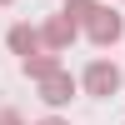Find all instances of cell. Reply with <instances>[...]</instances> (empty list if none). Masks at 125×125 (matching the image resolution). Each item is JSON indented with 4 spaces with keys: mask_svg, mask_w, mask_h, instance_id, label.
<instances>
[{
    "mask_svg": "<svg viewBox=\"0 0 125 125\" xmlns=\"http://www.w3.org/2000/svg\"><path fill=\"white\" fill-rule=\"evenodd\" d=\"M5 45H10V55H20V60H30V55H40L45 50V40H40V25H10V35H5Z\"/></svg>",
    "mask_w": 125,
    "mask_h": 125,
    "instance_id": "cell-5",
    "label": "cell"
},
{
    "mask_svg": "<svg viewBox=\"0 0 125 125\" xmlns=\"http://www.w3.org/2000/svg\"><path fill=\"white\" fill-rule=\"evenodd\" d=\"M35 125H70L65 115H45V120H35Z\"/></svg>",
    "mask_w": 125,
    "mask_h": 125,
    "instance_id": "cell-9",
    "label": "cell"
},
{
    "mask_svg": "<svg viewBox=\"0 0 125 125\" xmlns=\"http://www.w3.org/2000/svg\"><path fill=\"white\" fill-rule=\"evenodd\" d=\"M75 90H80V80L70 75V70H60V75H50V80H40V100H45L50 110H60V105H70V100H75Z\"/></svg>",
    "mask_w": 125,
    "mask_h": 125,
    "instance_id": "cell-4",
    "label": "cell"
},
{
    "mask_svg": "<svg viewBox=\"0 0 125 125\" xmlns=\"http://www.w3.org/2000/svg\"><path fill=\"white\" fill-rule=\"evenodd\" d=\"M0 5H15V0H0Z\"/></svg>",
    "mask_w": 125,
    "mask_h": 125,
    "instance_id": "cell-10",
    "label": "cell"
},
{
    "mask_svg": "<svg viewBox=\"0 0 125 125\" xmlns=\"http://www.w3.org/2000/svg\"><path fill=\"white\" fill-rule=\"evenodd\" d=\"M0 125H25V115H20V110H10V105H0Z\"/></svg>",
    "mask_w": 125,
    "mask_h": 125,
    "instance_id": "cell-8",
    "label": "cell"
},
{
    "mask_svg": "<svg viewBox=\"0 0 125 125\" xmlns=\"http://www.w3.org/2000/svg\"><path fill=\"white\" fill-rule=\"evenodd\" d=\"M20 70H25V75H30V80L40 85V80H50V75H60L65 65H60V55H55V50H40V55H30V60H20Z\"/></svg>",
    "mask_w": 125,
    "mask_h": 125,
    "instance_id": "cell-6",
    "label": "cell"
},
{
    "mask_svg": "<svg viewBox=\"0 0 125 125\" xmlns=\"http://www.w3.org/2000/svg\"><path fill=\"white\" fill-rule=\"evenodd\" d=\"M75 35H80V25H75L70 15H60V10L40 25V40H45V50H55V55H65V50L75 45Z\"/></svg>",
    "mask_w": 125,
    "mask_h": 125,
    "instance_id": "cell-3",
    "label": "cell"
},
{
    "mask_svg": "<svg viewBox=\"0 0 125 125\" xmlns=\"http://www.w3.org/2000/svg\"><path fill=\"white\" fill-rule=\"evenodd\" d=\"M85 40L90 45H115V40H125V20H120V10H110V5H100L95 15L85 20Z\"/></svg>",
    "mask_w": 125,
    "mask_h": 125,
    "instance_id": "cell-2",
    "label": "cell"
},
{
    "mask_svg": "<svg viewBox=\"0 0 125 125\" xmlns=\"http://www.w3.org/2000/svg\"><path fill=\"white\" fill-rule=\"evenodd\" d=\"M80 90L95 95V100H110V95L120 90V65H110V60H90L85 75H80Z\"/></svg>",
    "mask_w": 125,
    "mask_h": 125,
    "instance_id": "cell-1",
    "label": "cell"
},
{
    "mask_svg": "<svg viewBox=\"0 0 125 125\" xmlns=\"http://www.w3.org/2000/svg\"><path fill=\"white\" fill-rule=\"evenodd\" d=\"M95 10H100V0H65V5H60V15H70L75 25H85Z\"/></svg>",
    "mask_w": 125,
    "mask_h": 125,
    "instance_id": "cell-7",
    "label": "cell"
}]
</instances>
